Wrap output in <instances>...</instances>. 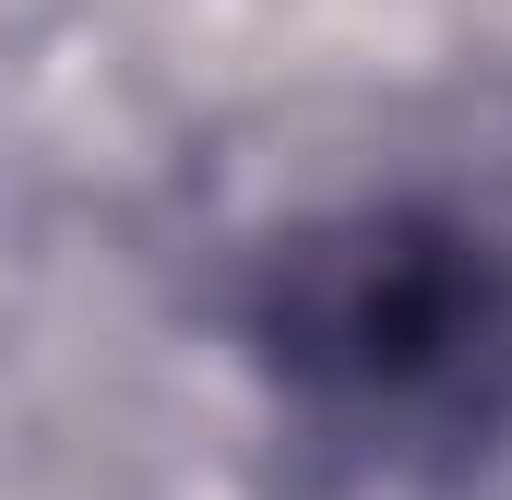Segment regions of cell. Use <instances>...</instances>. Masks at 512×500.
<instances>
[{
	"label": "cell",
	"instance_id": "1",
	"mask_svg": "<svg viewBox=\"0 0 512 500\" xmlns=\"http://www.w3.org/2000/svg\"><path fill=\"white\" fill-rule=\"evenodd\" d=\"M262 346L370 453L489 441L512 417V274L441 215H346L274 262Z\"/></svg>",
	"mask_w": 512,
	"mask_h": 500
}]
</instances>
